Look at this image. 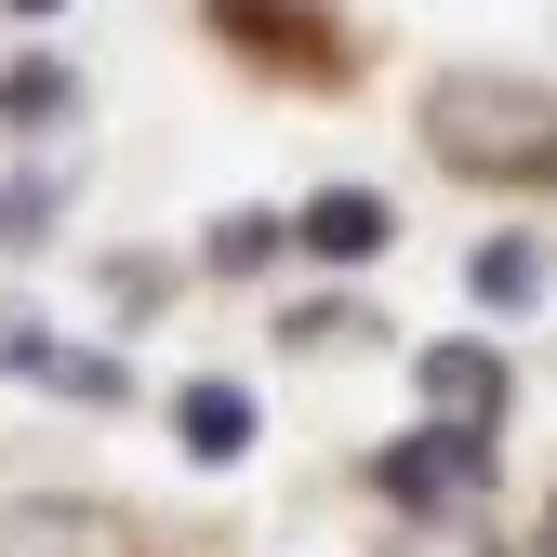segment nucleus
<instances>
[{
    "instance_id": "nucleus-11",
    "label": "nucleus",
    "mask_w": 557,
    "mask_h": 557,
    "mask_svg": "<svg viewBox=\"0 0 557 557\" xmlns=\"http://www.w3.org/2000/svg\"><path fill=\"white\" fill-rule=\"evenodd\" d=\"M451 557H465V544H451Z\"/></svg>"
},
{
    "instance_id": "nucleus-8",
    "label": "nucleus",
    "mask_w": 557,
    "mask_h": 557,
    "mask_svg": "<svg viewBox=\"0 0 557 557\" xmlns=\"http://www.w3.org/2000/svg\"><path fill=\"white\" fill-rule=\"evenodd\" d=\"M265 252H278L265 213H226V226H213V265H265Z\"/></svg>"
},
{
    "instance_id": "nucleus-7",
    "label": "nucleus",
    "mask_w": 557,
    "mask_h": 557,
    "mask_svg": "<svg viewBox=\"0 0 557 557\" xmlns=\"http://www.w3.org/2000/svg\"><path fill=\"white\" fill-rule=\"evenodd\" d=\"M531 278H544L531 239H492V252H478V293H492V306H531Z\"/></svg>"
},
{
    "instance_id": "nucleus-1",
    "label": "nucleus",
    "mask_w": 557,
    "mask_h": 557,
    "mask_svg": "<svg viewBox=\"0 0 557 557\" xmlns=\"http://www.w3.org/2000/svg\"><path fill=\"white\" fill-rule=\"evenodd\" d=\"M425 147L465 186H544L557 173V94L544 81H505V66H465V81L425 94Z\"/></svg>"
},
{
    "instance_id": "nucleus-6",
    "label": "nucleus",
    "mask_w": 557,
    "mask_h": 557,
    "mask_svg": "<svg viewBox=\"0 0 557 557\" xmlns=\"http://www.w3.org/2000/svg\"><path fill=\"white\" fill-rule=\"evenodd\" d=\"M0 120H14V133L66 120V66H53V53H40V66H14V81H0Z\"/></svg>"
},
{
    "instance_id": "nucleus-4",
    "label": "nucleus",
    "mask_w": 557,
    "mask_h": 557,
    "mask_svg": "<svg viewBox=\"0 0 557 557\" xmlns=\"http://www.w3.org/2000/svg\"><path fill=\"white\" fill-rule=\"evenodd\" d=\"M306 252H332V265H372L385 239H398V213H385V199L372 186H332V199H306V226H293Z\"/></svg>"
},
{
    "instance_id": "nucleus-5",
    "label": "nucleus",
    "mask_w": 557,
    "mask_h": 557,
    "mask_svg": "<svg viewBox=\"0 0 557 557\" xmlns=\"http://www.w3.org/2000/svg\"><path fill=\"white\" fill-rule=\"evenodd\" d=\"M425 398L465 411V425H492V411H505V359H492V345H438V359H425Z\"/></svg>"
},
{
    "instance_id": "nucleus-2",
    "label": "nucleus",
    "mask_w": 557,
    "mask_h": 557,
    "mask_svg": "<svg viewBox=\"0 0 557 557\" xmlns=\"http://www.w3.org/2000/svg\"><path fill=\"white\" fill-rule=\"evenodd\" d=\"M478 478H492V451H478L465 425H411V438L372 465V492H385L398 518H465V505H478Z\"/></svg>"
},
{
    "instance_id": "nucleus-10",
    "label": "nucleus",
    "mask_w": 557,
    "mask_h": 557,
    "mask_svg": "<svg viewBox=\"0 0 557 557\" xmlns=\"http://www.w3.org/2000/svg\"><path fill=\"white\" fill-rule=\"evenodd\" d=\"M14 14H53V0H14Z\"/></svg>"
},
{
    "instance_id": "nucleus-9",
    "label": "nucleus",
    "mask_w": 557,
    "mask_h": 557,
    "mask_svg": "<svg viewBox=\"0 0 557 557\" xmlns=\"http://www.w3.org/2000/svg\"><path fill=\"white\" fill-rule=\"evenodd\" d=\"M40 226H53V186L14 173V186H0V239H40Z\"/></svg>"
},
{
    "instance_id": "nucleus-3",
    "label": "nucleus",
    "mask_w": 557,
    "mask_h": 557,
    "mask_svg": "<svg viewBox=\"0 0 557 557\" xmlns=\"http://www.w3.org/2000/svg\"><path fill=\"white\" fill-rule=\"evenodd\" d=\"M173 438H186L199 465H239V451L265 438V411H252V385H226V372H213V385H186V398H173Z\"/></svg>"
}]
</instances>
